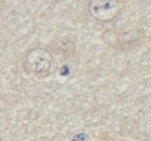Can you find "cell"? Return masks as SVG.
I'll return each instance as SVG.
<instances>
[{"instance_id": "obj_1", "label": "cell", "mask_w": 151, "mask_h": 141, "mask_svg": "<svg viewBox=\"0 0 151 141\" xmlns=\"http://www.w3.org/2000/svg\"><path fill=\"white\" fill-rule=\"evenodd\" d=\"M52 60V55L47 50L43 48H35L27 54L25 65L30 72L42 74L50 69Z\"/></svg>"}, {"instance_id": "obj_2", "label": "cell", "mask_w": 151, "mask_h": 141, "mask_svg": "<svg viewBox=\"0 0 151 141\" xmlns=\"http://www.w3.org/2000/svg\"><path fill=\"white\" fill-rule=\"evenodd\" d=\"M89 11L95 20L108 21L116 16L119 6L116 0H91Z\"/></svg>"}]
</instances>
